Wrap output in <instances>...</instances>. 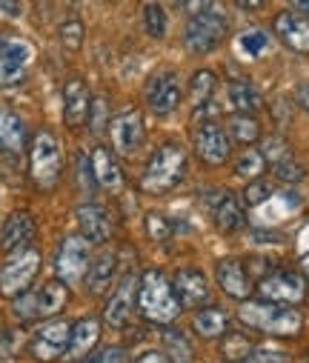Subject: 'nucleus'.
Listing matches in <instances>:
<instances>
[{
    "instance_id": "obj_1",
    "label": "nucleus",
    "mask_w": 309,
    "mask_h": 363,
    "mask_svg": "<svg viewBox=\"0 0 309 363\" xmlns=\"http://www.w3.org/2000/svg\"><path fill=\"white\" fill-rule=\"evenodd\" d=\"M186 166H189V157H186V149L180 143H163L158 146L149 160H146V169L141 174V189L149 192V195H166L172 192L180 180L186 177Z\"/></svg>"
},
{
    "instance_id": "obj_2",
    "label": "nucleus",
    "mask_w": 309,
    "mask_h": 363,
    "mask_svg": "<svg viewBox=\"0 0 309 363\" xmlns=\"http://www.w3.org/2000/svg\"><path fill=\"white\" fill-rule=\"evenodd\" d=\"M238 318L249 329H258L272 337H292L303 329L300 312H295L292 306H283V303H272V301H241Z\"/></svg>"
},
{
    "instance_id": "obj_3",
    "label": "nucleus",
    "mask_w": 309,
    "mask_h": 363,
    "mask_svg": "<svg viewBox=\"0 0 309 363\" xmlns=\"http://www.w3.org/2000/svg\"><path fill=\"white\" fill-rule=\"evenodd\" d=\"M138 306L146 320L158 326H169L180 315V303L175 295V286L166 281L163 272L149 269L141 275V289H138Z\"/></svg>"
},
{
    "instance_id": "obj_4",
    "label": "nucleus",
    "mask_w": 309,
    "mask_h": 363,
    "mask_svg": "<svg viewBox=\"0 0 309 363\" xmlns=\"http://www.w3.org/2000/svg\"><path fill=\"white\" fill-rule=\"evenodd\" d=\"M63 174V149L52 129H40L29 143V177L35 189L52 192Z\"/></svg>"
},
{
    "instance_id": "obj_5",
    "label": "nucleus",
    "mask_w": 309,
    "mask_h": 363,
    "mask_svg": "<svg viewBox=\"0 0 309 363\" xmlns=\"http://www.w3.org/2000/svg\"><path fill=\"white\" fill-rule=\"evenodd\" d=\"M40 272V249L38 246H23L18 252H9L6 263L0 266V295L4 298H18L23 295Z\"/></svg>"
},
{
    "instance_id": "obj_6",
    "label": "nucleus",
    "mask_w": 309,
    "mask_h": 363,
    "mask_svg": "<svg viewBox=\"0 0 309 363\" xmlns=\"http://www.w3.org/2000/svg\"><path fill=\"white\" fill-rule=\"evenodd\" d=\"M69 301V286L63 281H49L40 292H23L15 298L12 309L21 320H38V318H55Z\"/></svg>"
},
{
    "instance_id": "obj_7",
    "label": "nucleus",
    "mask_w": 309,
    "mask_h": 363,
    "mask_svg": "<svg viewBox=\"0 0 309 363\" xmlns=\"http://www.w3.org/2000/svg\"><path fill=\"white\" fill-rule=\"evenodd\" d=\"M224 38H227V15L210 9L203 15H195L186 23L183 43H186V49L192 55H206V52H215Z\"/></svg>"
},
{
    "instance_id": "obj_8",
    "label": "nucleus",
    "mask_w": 309,
    "mask_h": 363,
    "mask_svg": "<svg viewBox=\"0 0 309 363\" xmlns=\"http://www.w3.org/2000/svg\"><path fill=\"white\" fill-rule=\"evenodd\" d=\"M69 337H72V323L69 320H46L35 329L32 340H29V354L40 363H55L60 357H66L69 349Z\"/></svg>"
},
{
    "instance_id": "obj_9",
    "label": "nucleus",
    "mask_w": 309,
    "mask_h": 363,
    "mask_svg": "<svg viewBox=\"0 0 309 363\" xmlns=\"http://www.w3.org/2000/svg\"><path fill=\"white\" fill-rule=\"evenodd\" d=\"M89 269V240L83 235H66L55 255V275L66 286H77Z\"/></svg>"
},
{
    "instance_id": "obj_10",
    "label": "nucleus",
    "mask_w": 309,
    "mask_h": 363,
    "mask_svg": "<svg viewBox=\"0 0 309 363\" xmlns=\"http://www.w3.org/2000/svg\"><path fill=\"white\" fill-rule=\"evenodd\" d=\"M258 295L264 301L272 303H283V306H298L306 298V281L298 272L289 269H272L258 281Z\"/></svg>"
},
{
    "instance_id": "obj_11",
    "label": "nucleus",
    "mask_w": 309,
    "mask_h": 363,
    "mask_svg": "<svg viewBox=\"0 0 309 363\" xmlns=\"http://www.w3.org/2000/svg\"><path fill=\"white\" fill-rule=\"evenodd\" d=\"M109 138H112V146H115L118 155L132 157L141 149L143 138H146V126H143L141 112L138 109H124L121 115H115L112 123H109Z\"/></svg>"
},
{
    "instance_id": "obj_12",
    "label": "nucleus",
    "mask_w": 309,
    "mask_h": 363,
    "mask_svg": "<svg viewBox=\"0 0 309 363\" xmlns=\"http://www.w3.org/2000/svg\"><path fill=\"white\" fill-rule=\"evenodd\" d=\"M180 98H183V89L175 72H158L146 83V104L161 118H169L180 106Z\"/></svg>"
},
{
    "instance_id": "obj_13",
    "label": "nucleus",
    "mask_w": 309,
    "mask_h": 363,
    "mask_svg": "<svg viewBox=\"0 0 309 363\" xmlns=\"http://www.w3.org/2000/svg\"><path fill=\"white\" fill-rule=\"evenodd\" d=\"M195 152L206 166H221L229 157V132L215 121H206L195 132Z\"/></svg>"
},
{
    "instance_id": "obj_14",
    "label": "nucleus",
    "mask_w": 309,
    "mask_h": 363,
    "mask_svg": "<svg viewBox=\"0 0 309 363\" xmlns=\"http://www.w3.org/2000/svg\"><path fill=\"white\" fill-rule=\"evenodd\" d=\"M203 201H206V209H210L215 226H218L224 235H232V232L244 229V223H246V212H244L241 201H238L232 192L218 189V192H210Z\"/></svg>"
},
{
    "instance_id": "obj_15",
    "label": "nucleus",
    "mask_w": 309,
    "mask_h": 363,
    "mask_svg": "<svg viewBox=\"0 0 309 363\" xmlns=\"http://www.w3.org/2000/svg\"><path fill=\"white\" fill-rule=\"evenodd\" d=\"M138 289H141L138 275H126V278L115 286V292H112V298H109V303H107V312H103V318H107L109 326L124 329V326L132 320V312H135V306H138Z\"/></svg>"
},
{
    "instance_id": "obj_16",
    "label": "nucleus",
    "mask_w": 309,
    "mask_h": 363,
    "mask_svg": "<svg viewBox=\"0 0 309 363\" xmlns=\"http://www.w3.org/2000/svg\"><path fill=\"white\" fill-rule=\"evenodd\" d=\"M272 26L286 49H292L298 55H309V18H303L295 9H286V12L275 15Z\"/></svg>"
},
{
    "instance_id": "obj_17",
    "label": "nucleus",
    "mask_w": 309,
    "mask_h": 363,
    "mask_svg": "<svg viewBox=\"0 0 309 363\" xmlns=\"http://www.w3.org/2000/svg\"><path fill=\"white\" fill-rule=\"evenodd\" d=\"M89 109H92V92H89L86 80H80V77L66 80V86H63V123L69 129L86 126Z\"/></svg>"
},
{
    "instance_id": "obj_18",
    "label": "nucleus",
    "mask_w": 309,
    "mask_h": 363,
    "mask_svg": "<svg viewBox=\"0 0 309 363\" xmlns=\"http://www.w3.org/2000/svg\"><path fill=\"white\" fill-rule=\"evenodd\" d=\"M32 57L29 43L12 40V43H0V86L12 89L26 80V63Z\"/></svg>"
},
{
    "instance_id": "obj_19",
    "label": "nucleus",
    "mask_w": 309,
    "mask_h": 363,
    "mask_svg": "<svg viewBox=\"0 0 309 363\" xmlns=\"http://www.w3.org/2000/svg\"><path fill=\"white\" fill-rule=\"evenodd\" d=\"M175 295H178V303L180 309H200V306H210L212 301V292H210V284L200 275L197 269H183L175 275Z\"/></svg>"
},
{
    "instance_id": "obj_20",
    "label": "nucleus",
    "mask_w": 309,
    "mask_h": 363,
    "mask_svg": "<svg viewBox=\"0 0 309 363\" xmlns=\"http://www.w3.org/2000/svg\"><path fill=\"white\" fill-rule=\"evenodd\" d=\"M215 278L221 284V289L235 298V301H246L252 292V278H249V269L244 266L241 257H224L215 263Z\"/></svg>"
},
{
    "instance_id": "obj_21",
    "label": "nucleus",
    "mask_w": 309,
    "mask_h": 363,
    "mask_svg": "<svg viewBox=\"0 0 309 363\" xmlns=\"http://www.w3.org/2000/svg\"><path fill=\"white\" fill-rule=\"evenodd\" d=\"M89 169H92V177L100 189H107V192L124 189V169L107 146H94L92 157H89Z\"/></svg>"
},
{
    "instance_id": "obj_22",
    "label": "nucleus",
    "mask_w": 309,
    "mask_h": 363,
    "mask_svg": "<svg viewBox=\"0 0 309 363\" xmlns=\"http://www.w3.org/2000/svg\"><path fill=\"white\" fill-rule=\"evenodd\" d=\"M38 226H35V218L23 209L12 212L6 218V223L0 226V246H4L6 252H18L23 246H32V238H35Z\"/></svg>"
},
{
    "instance_id": "obj_23",
    "label": "nucleus",
    "mask_w": 309,
    "mask_h": 363,
    "mask_svg": "<svg viewBox=\"0 0 309 363\" xmlns=\"http://www.w3.org/2000/svg\"><path fill=\"white\" fill-rule=\"evenodd\" d=\"M77 223H80V235L89 243H107L112 238V220L100 203H80Z\"/></svg>"
},
{
    "instance_id": "obj_24",
    "label": "nucleus",
    "mask_w": 309,
    "mask_h": 363,
    "mask_svg": "<svg viewBox=\"0 0 309 363\" xmlns=\"http://www.w3.org/2000/svg\"><path fill=\"white\" fill-rule=\"evenodd\" d=\"M100 340V323L94 318H83L77 323H72V337H69V349H66V360L80 363L83 357H89L94 352Z\"/></svg>"
},
{
    "instance_id": "obj_25",
    "label": "nucleus",
    "mask_w": 309,
    "mask_h": 363,
    "mask_svg": "<svg viewBox=\"0 0 309 363\" xmlns=\"http://www.w3.org/2000/svg\"><path fill=\"white\" fill-rule=\"evenodd\" d=\"M26 143H29V135L21 115H15L12 109H0V149L9 155H21Z\"/></svg>"
},
{
    "instance_id": "obj_26",
    "label": "nucleus",
    "mask_w": 309,
    "mask_h": 363,
    "mask_svg": "<svg viewBox=\"0 0 309 363\" xmlns=\"http://www.w3.org/2000/svg\"><path fill=\"white\" fill-rule=\"evenodd\" d=\"M192 329L203 337V340H215V337H224L229 332V315L218 306H200L195 312V320H192Z\"/></svg>"
},
{
    "instance_id": "obj_27",
    "label": "nucleus",
    "mask_w": 309,
    "mask_h": 363,
    "mask_svg": "<svg viewBox=\"0 0 309 363\" xmlns=\"http://www.w3.org/2000/svg\"><path fill=\"white\" fill-rule=\"evenodd\" d=\"M115 269H118V257L115 252H103L97 260H92V266L86 269V289L92 295H103L109 289L112 278H115Z\"/></svg>"
},
{
    "instance_id": "obj_28",
    "label": "nucleus",
    "mask_w": 309,
    "mask_h": 363,
    "mask_svg": "<svg viewBox=\"0 0 309 363\" xmlns=\"http://www.w3.org/2000/svg\"><path fill=\"white\" fill-rule=\"evenodd\" d=\"M229 104H232V109L241 112V115H255V112L264 106V98H261V92H258L252 83H246V80H232V83H229Z\"/></svg>"
},
{
    "instance_id": "obj_29",
    "label": "nucleus",
    "mask_w": 309,
    "mask_h": 363,
    "mask_svg": "<svg viewBox=\"0 0 309 363\" xmlns=\"http://www.w3.org/2000/svg\"><path fill=\"white\" fill-rule=\"evenodd\" d=\"M215 89H218V77H215V72L200 69V72H195L192 80H189V98H192L195 106H206V104L212 101Z\"/></svg>"
},
{
    "instance_id": "obj_30",
    "label": "nucleus",
    "mask_w": 309,
    "mask_h": 363,
    "mask_svg": "<svg viewBox=\"0 0 309 363\" xmlns=\"http://www.w3.org/2000/svg\"><path fill=\"white\" fill-rule=\"evenodd\" d=\"M229 138L232 140H238V143H244V146H252L255 140H261V126H258V121L252 118V115H232L229 118Z\"/></svg>"
},
{
    "instance_id": "obj_31",
    "label": "nucleus",
    "mask_w": 309,
    "mask_h": 363,
    "mask_svg": "<svg viewBox=\"0 0 309 363\" xmlns=\"http://www.w3.org/2000/svg\"><path fill=\"white\" fill-rule=\"evenodd\" d=\"M163 343L172 363H195V349L180 329H163Z\"/></svg>"
},
{
    "instance_id": "obj_32",
    "label": "nucleus",
    "mask_w": 309,
    "mask_h": 363,
    "mask_svg": "<svg viewBox=\"0 0 309 363\" xmlns=\"http://www.w3.org/2000/svg\"><path fill=\"white\" fill-rule=\"evenodd\" d=\"M221 352H224V357H227L229 363H244V360L255 352V346H252V340H249L246 335L229 332V335L224 337V343H221Z\"/></svg>"
},
{
    "instance_id": "obj_33",
    "label": "nucleus",
    "mask_w": 309,
    "mask_h": 363,
    "mask_svg": "<svg viewBox=\"0 0 309 363\" xmlns=\"http://www.w3.org/2000/svg\"><path fill=\"white\" fill-rule=\"evenodd\" d=\"M143 26H146V35L149 38H155V40H161V38H166V29H169V21H166V12H163V6L161 4H146L143 6Z\"/></svg>"
},
{
    "instance_id": "obj_34",
    "label": "nucleus",
    "mask_w": 309,
    "mask_h": 363,
    "mask_svg": "<svg viewBox=\"0 0 309 363\" xmlns=\"http://www.w3.org/2000/svg\"><path fill=\"white\" fill-rule=\"evenodd\" d=\"M235 172H238L241 177H246V180H258V177L266 172V157H264V152H261V149L244 152V155L238 157V163H235Z\"/></svg>"
},
{
    "instance_id": "obj_35",
    "label": "nucleus",
    "mask_w": 309,
    "mask_h": 363,
    "mask_svg": "<svg viewBox=\"0 0 309 363\" xmlns=\"http://www.w3.org/2000/svg\"><path fill=\"white\" fill-rule=\"evenodd\" d=\"M86 123H89L92 135H97V138L109 129L112 121H109V104H107V98H100V95L92 98V109H89V121Z\"/></svg>"
},
{
    "instance_id": "obj_36",
    "label": "nucleus",
    "mask_w": 309,
    "mask_h": 363,
    "mask_svg": "<svg viewBox=\"0 0 309 363\" xmlns=\"http://www.w3.org/2000/svg\"><path fill=\"white\" fill-rule=\"evenodd\" d=\"M83 38H86V29L80 23V18H66L60 23V43L69 49V52H77L83 46Z\"/></svg>"
},
{
    "instance_id": "obj_37",
    "label": "nucleus",
    "mask_w": 309,
    "mask_h": 363,
    "mask_svg": "<svg viewBox=\"0 0 309 363\" xmlns=\"http://www.w3.org/2000/svg\"><path fill=\"white\" fill-rule=\"evenodd\" d=\"M238 46H241V52H244L246 57H261V55L269 49V38H266V32L252 29V32H244V35L238 38Z\"/></svg>"
},
{
    "instance_id": "obj_38",
    "label": "nucleus",
    "mask_w": 309,
    "mask_h": 363,
    "mask_svg": "<svg viewBox=\"0 0 309 363\" xmlns=\"http://www.w3.org/2000/svg\"><path fill=\"white\" fill-rule=\"evenodd\" d=\"M275 174H278V180H283V184H300V180H303V166L289 155V157H283V160H278L275 166Z\"/></svg>"
},
{
    "instance_id": "obj_39",
    "label": "nucleus",
    "mask_w": 309,
    "mask_h": 363,
    "mask_svg": "<svg viewBox=\"0 0 309 363\" xmlns=\"http://www.w3.org/2000/svg\"><path fill=\"white\" fill-rule=\"evenodd\" d=\"M272 198V186L266 184V180H252V184H246V192H244V203L246 206H261Z\"/></svg>"
},
{
    "instance_id": "obj_40",
    "label": "nucleus",
    "mask_w": 309,
    "mask_h": 363,
    "mask_svg": "<svg viewBox=\"0 0 309 363\" xmlns=\"http://www.w3.org/2000/svg\"><path fill=\"white\" fill-rule=\"evenodd\" d=\"M80 363H129V354L121 346H109V349H100V352L83 357Z\"/></svg>"
},
{
    "instance_id": "obj_41",
    "label": "nucleus",
    "mask_w": 309,
    "mask_h": 363,
    "mask_svg": "<svg viewBox=\"0 0 309 363\" xmlns=\"http://www.w3.org/2000/svg\"><path fill=\"white\" fill-rule=\"evenodd\" d=\"M261 152H264L266 163H272V166H275L278 160H283V157H289V155H292V152H289V146L283 143V138H269V140H266V146H264Z\"/></svg>"
},
{
    "instance_id": "obj_42",
    "label": "nucleus",
    "mask_w": 309,
    "mask_h": 363,
    "mask_svg": "<svg viewBox=\"0 0 309 363\" xmlns=\"http://www.w3.org/2000/svg\"><path fill=\"white\" fill-rule=\"evenodd\" d=\"M146 229H149V238H152V240H166V238H172V223H169L163 215H149V218H146Z\"/></svg>"
},
{
    "instance_id": "obj_43",
    "label": "nucleus",
    "mask_w": 309,
    "mask_h": 363,
    "mask_svg": "<svg viewBox=\"0 0 309 363\" xmlns=\"http://www.w3.org/2000/svg\"><path fill=\"white\" fill-rule=\"evenodd\" d=\"M244 363H292L289 354L283 352H266V349H255Z\"/></svg>"
},
{
    "instance_id": "obj_44",
    "label": "nucleus",
    "mask_w": 309,
    "mask_h": 363,
    "mask_svg": "<svg viewBox=\"0 0 309 363\" xmlns=\"http://www.w3.org/2000/svg\"><path fill=\"white\" fill-rule=\"evenodd\" d=\"M180 6H183V12L189 18H195V15H203V12L215 9V0H180Z\"/></svg>"
},
{
    "instance_id": "obj_45",
    "label": "nucleus",
    "mask_w": 309,
    "mask_h": 363,
    "mask_svg": "<svg viewBox=\"0 0 309 363\" xmlns=\"http://www.w3.org/2000/svg\"><path fill=\"white\" fill-rule=\"evenodd\" d=\"M12 352H15V332H9L0 323V357H9Z\"/></svg>"
},
{
    "instance_id": "obj_46",
    "label": "nucleus",
    "mask_w": 309,
    "mask_h": 363,
    "mask_svg": "<svg viewBox=\"0 0 309 363\" xmlns=\"http://www.w3.org/2000/svg\"><path fill=\"white\" fill-rule=\"evenodd\" d=\"M0 12L9 18H18L23 12V0H0Z\"/></svg>"
},
{
    "instance_id": "obj_47",
    "label": "nucleus",
    "mask_w": 309,
    "mask_h": 363,
    "mask_svg": "<svg viewBox=\"0 0 309 363\" xmlns=\"http://www.w3.org/2000/svg\"><path fill=\"white\" fill-rule=\"evenodd\" d=\"M135 363H172V357H169L166 352H155V349H152V352H143Z\"/></svg>"
},
{
    "instance_id": "obj_48",
    "label": "nucleus",
    "mask_w": 309,
    "mask_h": 363,
    "mask_svg": "<svg viewBox=\"0 0 309 363\" xmlns=\"http://www.w3.org/2000/svg\"><path fill=\"white\" fill-rule=\"evenodd\" d=\"M295 101H298V106H300L303 112H309V83H300V86L295 89Z\"/></svg>"
},
{
    "instance_id": "obj_49",
    "label": "nucleus",
    "mask_w": 309,
    "mask_h": 363,
    "mask_svg": "<svg viewBox=\"0 0 309 363\" xmlns=\"http://www.w3.org/2000/svg\"><path fill=\"white\" fill-rule=\"evenodd\" d=\"M235 4H238L241 9H246V12H255V9L264 6V0H235Z\"/></svg>"
},
{
    "instance_id": "obj_50",
    "label": "nucleus",
    "mask_w": 309,
    "mask_h": 363,
    "mask_svg": "<svg viewBox=\"0 0 309 363\" xmlns=\"http://www.w3.org/2000/svg\"><path fill=\"white\" fill-rule=\"evenodd\" d=\"M289 4H292L295 12H300L303 18H309V0H289Z\"/></svg>"
},
{
    "instance_id": "obj_51",
    "label": "nucleus",
    "mask_w": 309,
    "mask_h": 363,
    "mask_svg": "<svg viewBox=\"0 0 309 363\" xmlns=\"http://www.w3.org/2000/svg\"><path fill=\"white\" fill-rule=\"evenodd\" d=\"M300 269H303L306 275H309V255H303V260H300Z\"/></svg>"
},
{
    "instance_id": "obj_52",
    "label": "nucleus",
    "mask_w": 309,
    "mask_h": 363,
    "mask_svg": "<svg viewBox=\"0 0 309 363\" xmlns=\"http://www.w3.org/2000/svg\"><path fill=\"white\" fill-rule=\"evenodd\" d=\"M107 4H118V0H107Z\"/></svg>"
},
{
    "instance_id": "obj_53",
    "label": "nucleus",
    "mask_w": 309,
    "mask_h": 363,
    "mask_svg": "<svg viewBox=\"0 0 309 363\" xmlns=\"http://www.w3.org/2000/svg\"><path fill=\"white\" fill-rule=\"evenodd\" d=\"M72 4H80V0H72Z\"/></svg>"
},
{
    "instance_id": "obj_54",
    "label": "nucleus",
    "mask_w": 309,
    "mask_h": 363,
    "mask_svg": "<svg viewBox=\"0 0 309 363\" xmlns=\"http://www.w3.org/2000/svg\"><path fill=\"white\" fill-rule=\"evenodd\" d=\"M227 363H229V360H227Z\"/></svg>"
}]
</instances>
